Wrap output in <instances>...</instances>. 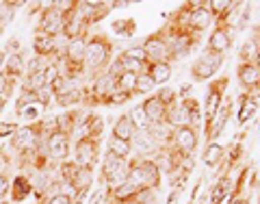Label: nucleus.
<instances>
[{"mask_svg": "<svg viewBox=\"0 0 260 204\" xmlns=\"http://www.w3.org/2000/svg\"><path fill=\"white\" fill-rule=\"evenodd\" d=\"M223 157H225V148H223V145L219 141H210V143H206L204 152H202V163H204L206 167L215 169V167H221Z\"/></svg>", "mask_w": 260, "mask_h": 204, "instance_id": "21", "label": "nucleus"}, {"mask_svg": "<svg viewBox=\"0 0 260 204\" xmlns=\"http://www.w3.org/2000/svg\"><path fill=\"white\" fill-rule=\"evenodd\" d=\"M3 65H5V52L0 50V68H3Z\"/></svg>", "mask_w": 260, "mask_h": 204, "instance_id": "45", "label": "nucleus"}, {"mask_svg": "<svg viewBox=\"0 0 260 204\" xmlns=\"http://www.w3.org/2000/svg\"><path fill=\"white\" fill-rule=\"evenodd\" d=\"M154 87H156V85H154V80L145 74V72L137 76V94H150Z\"/></svg>", "mask_w": 260, "mask_h": 204, "instance_id": "35", "label": "nucleus"}, {"mask_svg": "<svg viewBox=\"0 0 260 204\" xmlns=\"http://www.w3.org/2000/svg\"><path fill=\"white\" fill-rule=\"evenodd\" d=\"M107 152L115 154V157H119V159H126V161L133 159V145H130L128 141L115 139V137H111L109 139V150Z\"/></svg>", "mask_w": 260, "mask_h": 204, "instance_id": "29", "label": "nucleus"}, {"mask_svg": "<svg viewBox=\"0 0 260 204\" xmlns=\"http://www.w3.org/2000/svg\"><path fill=\"white\" fill-rule=\"evenodd\" d=\"M111 56H113V42L109 35L104 33H95L87 39V48H85V72L87 74H93V78L102 72H107V68L111 65Z\"/></svg>", "mask_w": 260, "mask_h": 204, "instance_id": "1", "label": "nucleus"}, {"mask_svg": "<svg viewBox=\"0 0 260 204\" xmlns=\"http://www.w3.org/2000/svg\"><path fill=\"white\" fill-rule=\"evenodd\" d=\"M137 133V128L133 124V120H130L128 113H121V115L115 120V124H113V135L115 139H121V141H133V137Z\"/></svg>", "mask_w": 260, "mask_h": 204, "instance_id": "22", "label": "nucleus"}, {"mask_svg": "<svg viewBox=\"0 0 260 204\" xmlns=\"http://www.w3.org/2000/svg\"><path fill=\"white\" fill-rule=\"evenodd\" d=\"M223 61H225V56L215 54V52H210L204 48L202 54L198 56V61H193V65H191L193 83H206V80H210L217 74V70H221Z\"/></svg>", "mask_w": 260, "mask_h": 204, "instance_id": "5", "label": "nucleus"}, {"mask_svg": "<svg viewBox=\"0 0 260 204\" xmlns=\"http://www.w3.org/2000/svg\"><path fill=\"white\" fill-rule=\"evenodd\" d=\"M119 54H121V56H126V59L139 61V63H143V65H148V63H150V61H148V54H145V50L141 48V44L130 46V48H126V50H121Z\"/></svg>", "mask_w": 260, "mask_h": 204, "instance_id": "33", "label": "nucleus"}, {"mask_svg": "<svg viewBox=\"0 0 260 204\" xmlns=\"http://www.w3.org/2000/svg\"><path fill=\"white\" fill-rule=\"evenodd\" d=\"M148 191V189H145ZM139 193H141V189L139 187H135L133 183H121V185H117V187H113L111 189V202H128V200H137L139 198Z\"/></svg>", "mask_w": 260, "mask_h": 204, "instance_id": "26", "label": "nucleus"}, {"mask_svg": "<svg viewBox=\"0 0 260 204\" xmlns=\"http://www.w3.org/2000/svg\"><path fill=\"white\" fill-rule=\"evenodd\" d=\"M191 89H193L191 83L182 85V87H180V92H178V94H180V96H178V100H184V98H189V96H191Z\"/></svg>", "mask_w": 260, "mask_h": 204, "instance_id": "40", "label": "nucleus"}, {"mask_svg": "<svg viewBox=\"0 0 260 204\" xmlns=\"http://www.w3.org/2000/svg\"><path fill=\"white\" fill-rule=\"evenodd\" d=\"M46 148H48V157L52 161H65L70 157V135L59 130V133H52L46 139Z\"/></svg>", "mask_w": 260, "mask_h": 204, "instance_id": "15", "label": "nucleus"}, {"mask_svg": "<svg viewBox=\"0 0 260 204\" xmlns=\"http://www.w3.org/2000/svg\"><path fill=\"white\" fill-rule=\"evenodd\" d=\"M228 85H230V76H223V78L213 80V83L208 85V89H206L204 107H202V111H204V126H206L204 137L208 135L210 124H213V120H215V115H217V111L221 109V104H223V96H225Z\"/></svg>", "mask_w": 260, "mask_h": 204, "instance_id": "3", "label": "nucleus"}, {"mask_svg": "<svg viewBox=\"0 0 260 204\" xmlns=\"http://www.w3.org/2000/svg\"><path fill=\"white\" fill-rule=\"evenodd\" d=\"M32 48H35V54L39 56H59V46H56V39L46 35L42 31H35V35H32Z\"/></svg>", "mask_w": 260, "mask_h": 204, "instance_id": "17", "label": "nucleus"}, {"mask_svg": "<svg viewBox=\"0 0 260 204\" xmlns=\"http://www.w3.org/2000/svg\"><path fill=\"white\" fill-rule=\"evenodd\" d=\"M243 7H245V9H241V18H239V22H237V31L247 28L249 18H251V3H245Z\"/></svg>", "mask_w": 260, "mask_h": 204, "instance_id": "36", "label": "nucleus"}, {"mask_svg": "<svg viewBox=\"0 0 260 204\" xmlns=\"http://www.w3.org/2000/svg\"><path fill=\"white\" fill-rule=\"evenodd\" d=\"M50 63H52V61L48 59V56H39V54H35V56H32V59L26 63V74H28V76H32V74H42V72H44Z\"/></svg>", "mask_w": 260, "mask_h": 204, "instance_id": "32", "label": "nucleus"}, {"mask_svg": "<svg viewBox=\"0 0 260 204\" xmlns=\"http://www.w3.org/2000/svg\"><path fill=\"white\" fill-rule=\"evenodd\" d=\"M260 109V100L249 94H241L239 96V113H237V124L239 126H245L247 122L251 120L258 113Z\"/></svg>", "mask_w": 260, "mask_h": 204, "instance_id": "18", "label": "nucleus"}, {"mask_svg": "<svg viewBox=\"0 0 260 204\" xmlns=\"http://www.w3.org/2000/svg\"><path fill=\"white\" fill-rule=\"evenodd\" d=\"M232 109H234V100L230 98L225 104H221V109L217 111V115L213 120V124H210V130H208V135L204 137V143H210V141H217L219 137L223 135V130L228 126V120H230L232 115Z\"/></svg>", "mask_w": 260, "mask_h": 204, "instance_id": "14", "label": "nucleus"}, {"mask_svg": "<svg viewBox=\"0 0 260 204\" xmlns=\"http://www.w3.org/2000/svg\"><path fill=\"white\" fill-rule=\"evenodd\" d=\"M24 72H26V61H24V56L20 52L9 54V59L5 61V78L20 80L24 76Z\"/></svg>", "mask_w": 260, "mask_h": 204, "instance_id": "24", "label": "nucleus"}, {"mask_svg": "<svg viewBox=\"0 0 260 204\" xmlns=\"http://www.w3.org/2000/svg\"><path fill=\"white\" fill-rule=\"evenodd\" d=\"M141 107H143V111H145V115H148L150 124H156V122H165V115H167L169 104L162 100L158 94L148 96V98H145V100L141 102Z\"/></svg>", "mask_w": 260, "mask_h": 204, "instance_id": "16", "label": "nucleus"}, {"mask_svg": "<svg viewBox=\"0 0 260 204\" xmlns=\"http://www.w3.org/2000/svg\"><path fill=\"white\" fill-rule=\"evenodd\" d=\"M128 115H130V120H133V124H135V128H137V130H148L150 120H148V115H145V111H143L141 104H137V107H133V111H130Z\"/></svg>", "mask_w": 260, "mask_h": 204, "instance_id": "31", "label": "nucleus"}, {"mask_svg": "<svg viewBox=\"0 0 260 204\" xmlns=\"http://www.w3.org/2000/svg\"><path fill=\"white\" fill-rule=\"evenodd\" d=\"M256 65H258V70H260V52H258V56H256V61H254Z\"/></svg>", "mask_w": 260, "mask_h": 204, "instance_id": "46", "label": "nucleus"}, {"mask_svg": "<svg viewBox=\"0 0 260 204\" xmlns=\"http://www.w3.org/2000/svg\"><path fill=\"white\" fill-rule=\"evenodd\" d=\"M260 52V26L245 39V44L239 48V63H254Z\"/></svg>", "mask_w": 260, "mask_h": 204, "instance_id": "19", "label": "nucleus"}, {"mask_svg": "<svg viewBox=\"0 0 260 204\" xmlns=\"http://www.w3.org/2000/svg\"><path fill=\"white\" fill-rule=\"evenodd\" d=\"M198 143H200L198 130H193L191 126H184V128L174 130L172 148H174V150H178L180 154H186V157H193L195 150H198Z\"/></svg>", "mask_w": 260, "mask_h": 204, "instance_id": "11", "label": "nucleus"}, {"mask_svg": "<svg viewBox=\"0 0 260 204\" xmlns=\"http://www.w3.org/2000/svg\"><path fill=\"white\" fill-rule=\"evenodd\" d=\"M182 193V189H180V187H178V189H174L172 193H169V200H167V204H174L176 200H178V195H180Z\"/></svg>", "mask_w": 260, "mask_h": 204, "instance_id": "42", "label": "nucleus"}, {"mask_svg": "<svg viewBox=\"0 0 260 204\" xmlns=\"http://www.w3.org/2000/svg\"><path fill=\"white\" fill-rule=\"evenodd\" d=\"M130 145H133V152H137V159H154L160 152V145L154 141L150 130H137Z\"/></svg>", "mask_w": 260, "mask_h": 204, "instance_id": "12", "label": "nucleus"}, {"mask_svg": "<svg viewBox=\"0 0 260 204\" xmlns=\"http://www.w3.org/2000/svg\"><path fill=\"white\" fill-rule=\"evenodd\" d=\"M9 191H11V200L13 202H22V200H26V195L32 191V183L28 181L26 176H15V181L11 183Z\"/></svg>", "mask_w": 260, "mask_h": 204, "instance_id": "28", "label": "nucleus"}, {"mask_svg": "<svg viewBox=\"0 0 260 204\" xmlns=\"http://www.w3.org/2000/svg\"><path fill=\"white\" fill-rule=\"evenodd\" d=\"M232 48V26H225V24H219V26L213 28L206 44V50L225 56L228 50Z\"/></svg>", "mask_w": 260, "mask_h": 204, "instance_id": "13", "label": "nucleus"}, {"mask_svg": "<svg viewBox=\"0 0 260 204\" xmlns=\"http://www.w3.org/2000/svg\"><path fill=\"white\" fill-rule=\"evenodd\" d=\"M98 157H100V139H80L74 145V163L80 167L93 169Z\"/></svg>", "mask_w": 260, "mask_h": 204, "instance_id": "9", "label": "nucleus"}, {"mask_svg": "<svg viewBox=\"0 0 260 204\" xmlns=\"http://www.w3.org/2000/svg\"><path fill=\"white\" fill-rule=\"evenodd\" d=\"M141 48L148 54L150 63H160L167 61L169 63V48H167V39H165V28L154 31L152 35H148L141 42Z\"/></svg>", "mask_w": 260, "mask_h": 204, "instance_id": "6", "label": "nucleus"}, {"mask_svg": "<svg viewBox=\"0 0 260 204\" xmlns=\"http://www.w3.org/2000/svg\"><path fill=\"white\" fill-rule=\"evenodd\" d=\"M39 31L46 33L50 37H59L65 31V15L56 9L54 3L48 5L46 9H42V15H39Z\"/></svg>", "mask_w": 260, "mask_h": 204, "instance_id": "7", "label": "nucleus"}, {"mask_svg": "<svg viewBox=\"0 0 260 204\" xmlns=\"http://www.w3.org/2000/svg\"><path fill=\"white\" fill-rule=\"evenodd\" d=\"M210 24H213V18H210V11H208V3H198V0L189 3V20H186V28H191L193 33L202 35Z\"/></svg>", "mask_w": 260, "mask_h": 204, "instance_id": "10", "label": "nucleus"}, {"mask_svg": "<svg viewBox=\"0 0 260 204\" xmlns=\"http://www.w3.org/2000/svg\"><path fill=\"white\" fill-rule=\"evenodd\" d=\"M46 204H74V198H70V195H65V193H56L52 198H48Z\"/></svg>", "mask_w": 260, "mask_h": 204, "instance_id": "38", "label": "nucleus"}, {"mask_svg": "<svg viewBox=\"0 0 260 204\" xmlns=\"http://www.w3.org/2000/svg\"><path fill=\"white\" fill-rule=\"evenodd\" d=\"M89 204H111V187H107V185L102 183V185L95 189V193L91 195Z\"/></svg>", "mask_w": 260, "mask_h": 204, "instance_id": "34", "label": "nucleus"}, {"mask_svg": "<svg viewBox=\"0 0 260 204\" xmlns=\"http://www.w3.org/2000/svg\"><path fill=\"white\" fill-rule=\"evenodd\" d=\"M137 31V22L135 20H115L113 22V33L121 37H133Z\"/></svg>", "mask_w": 260, "mask_h": 204, "instance_id": "30", "label": "nucleus"}, {"mask_svg": "<svg viewBox=\"0 0 260 204\" xmlns=\"http://www.w3.org/2000/svg\"><path fill=\"white\" fill-rule=\"evenodd\" d=\"M230 204H249V198H245V195H239V198H232Z\"/></svg>", "mask_w": 260, "mask_h": 204, "instance_id": "43", "label": "nucleus"}, {"mask_svg": "<svg viewBox=\"0 0 260 204\" xmlns=\"http://www.w3.org/2000/svg\"><path fill=\"white\" fill-rule=\"evenodd\" d=\"M113 204H115V202H113ZM117 204H141L139 200H128V202H117Z\"/></svg>", "mask_w": 260, "mask_h": 204, "instance_id": "44", "label": "nucleus"}, {"mask_svg": "<svg viewBox=\"0 0 260 204\" xmlns=\"http://www.w3.org/2000/svg\"><path fill=\"white\" fill-rule=\"evenodd\" d=\"M189 204H193V202H191V200H189Z\"/></svg>", "mask_w": 260, "mask_h": 204, "instance_id": "48", "label": "nucleus"}, {"mask_svg": "<svg viewBox=\"0 0 260 204\" xmlns=\"http://www.w3.org/2000/svg\"><path fill=\"white\" fill-rule=\"evenodd\" d=\"M162 28H165V39H167V48H169V63L186 59V56L195 50V46H198L200 37H202L186 26H172V24H167V26H162Z\"/></svg>", "mask_w": 260, "mask_h": 204, "instance_id": "2", "label": "nucleus"}, {"mask_svg": "<svg viewBox=\"0 0 260 204\" xmlns=\"http://www.w3.org/2000/svg\"><path fill=\"white\" fill-rule=\"evenodd\" d=\"M128 172H130V161L119 159L115 154L107 152L102 159V167H100V176L107 187H117L121 183L128 181Z\"/></svg>", "mask_w": 260, "mask_h": 204, "instance_id": "4", "label": "nucleus"}, {"mask_svg": "<svg viewBox=\"0 0 260 204\" xmlns=\"http://www.w3.org/2000/svg\"><path fill=\"white\" fill-rule=\"evenodd\" d=\"M180 102H182V107L186 111V115H189V126L193 130H200L202 126H204V111H202V107H200V100L195 96H189Z\"/></svg>", "mask_w": 260, "mask_h": 204, "instance_id": "20", "label": "nucleus"}, {"mask_svg": "<svg viewBox=\"0 0 260 204\" xmlns=\"http://www.w3.org/2000/svg\"><path fill=\"white\" fill-rule=\"evenodd\" d=\"M165 124L169 128H184V126H189V115H186V111L182 107V102L180 100H176L174 104H169V109H167V115H165Z\"/></svg>", "mask_w": 260, "mask_h": 204, "instance_id": "23", "label": "nucleus"}, {"mask_svg": "<svg viewBox=\"0 0 260 204\" xmlns=\"http://www.w3.org/2000/svg\"><path fill=\"white\" fill-rule=\"evenodd\" d=\"M18 128H20V126L15 124V122H3V124H0V139H3V137L13 135Z\"/></svg>", "mask_w": 260, "mask_h": 204, "instance_id": "37", "label": "nucleus"}, {"mask_svg": "<svg viewBox=\"0 0 260 204\" xmlns=\"http://www.w3.org/2000/svg\"><path fill=\"white\" fill-rule=\"evenodd\" d=\"M115 92L124 94L128 98H133L137 94V74H130V72H121L115 78Z\"/></svg>", "mask_w": 260, "mask_h": 204, "instance_id": "27", "label": "nucleus"}, {"mask_svg": "<svg viewBox=\"0 0 260 204\" xmlns=\"http://www.w3.org/2000/svg\"><path fill=\"white\" fill-rule=\"evenodd\" d=\"M3 109H5V100L0 98V113H3Z\"/></svg>", "mask_w": 260, "mask_h": 204, "instance_id": "47", "label": "nucleus"}, {"mask_svg": "<svg viewBox=\"0 0 260 204\" xmlns=\"http://www.w3.org/2000/svg\"><path fill=\"white\" fill-rule=\"evenodd\" d=\"M5 167H9V154H7L3 148H0V174H3Z\"/></svg>", "mask_w": 260, "mask_h": 204, "instance_id": "41", "label": "nucleus"}, {"mask_svg": "<svg viewBox=\"0 0 260 204\" xmlns=\"http://www.w3.org/2000/svg\"><path fill=\"white\" fill-rule=\"evenodd\" d=\"M9 187H11V183H9V178H7L5 174H0V198L9 191Z\"/></svg>", "mask_w": 260, "mask_h": 204, "instance_id": "39", "label": "nucleus"}, {"mask_svg": "<svg viewBox=\"0 0 260 204\" xmlns=\"http://www.w3.org/2000/svg\"><path fill=\"white\" fill-rule=\"evenodd\" d=\"M145 74H148L154 85H165L169 78H172V63L167 61H160V63H148V68H145Z\"/></svg>", "mask_w": 260, "mask_h": 204, "instance_id": "25", "label": "nucleus"}, {"mask_svg": "<svg viewBox=\"0 0 260 204\" xmlns=\"http://www.w3.org/2000/svg\"><path fill=\"white\" fill-rule=\"evenodd\" d=\"M237 78H239V85L245 89V94L260 100V70L256 63H239Z\"/></svg>", "mask_w": 260, "mask_h": 204, "instance_id": "8", "label": "nucleus"}]
</instances>
